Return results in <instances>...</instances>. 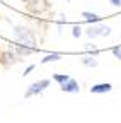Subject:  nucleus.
<instances>
[{
  "instance_id": "1",
  "label": "nucleus",
  "mask_w": 121,
  "mask_h": 123,
  "mask_svg": "<svg viewBox=\"0 0 121 123\" xmlns=\"http://www.w3.org/2000/svg\"><path fill=\"white\" fill-rule=\"evenodd\" d=\"M14 38L19 44H26V46H31V48H36V36L31 29H27L24 26H16L14 27Z\"/></svg>"
},
{
  "instance_id": "2",
  "label": "nucleus",
  "mask_w": 121,
  "mask_h": 123,
  "mask_svg": "<svg viewBox=\"0 0 121 123\" xmlns=\"http://www.w3.org/2000/svg\"><path fill=\"white\" fill-rule=\"evenodd\" d=\"M50 84H51L50 79H41V80H38V82H33L31 86L26 89V92H24V99H29V98H33V96L41 94L43 91H46V89L50 87Z\"/></svg>"
},
{
  "instance_id": "3",
  "label": "nucleus",
  "mask_w": 121,
  "mask_h": 123,
  "mask_svg": "<svg viewBox=\"0 0 121 123\" xmlns=\"http://www.w3.org/2000/svg\"><path fill=\"white\" fill-rule=\"evenodd\" d=\"M85 34L89 38H97V36H109L111 34V27L102 26V24H96V26H89Z\"/></svg>"
},
{
  "instance_id": "4",
  "label": "nucleus",
  "mask_w": 121,
  "mask_h": 123,
  "mask_svg": "<svg viewBox=\"0 0 121 123\" xmlns=\"http://www.w3.org/2000/svg\"><path fill=\"white\" fill-rule=\"evenodd\" d=\"M60 89H62L63 92H68V94H77V92H80L79 82L73 80V79H70V80H67L65 84H62V86H60Z\"/></svg>"
},
{
  "instance_id": "5",
  "label": "nucleus",
  "mask_w": 121,
  "mask_h": 123,
  "mask_svg": "<svg viewBox=\"0 0 121 123\" xmlns=\"http://www.w3.org/2000/svg\"><path fill=\"white\" fill-rule=\"evenodd\" d=\"M111 91H113V86L109 82H99V84L90 86V92L92 94H106V92H111Z\"/></svg>"
},
{
  "instance_id": "6",
  "label": "nucleus",
  "mask_w": 121,
  "mask_h": 123,
  "mask_svg": "<svg viewBox=\"0 0 121 123\" xmlns=\"http://www.w3.org/2000/svg\"><path fill=\"white\" fill-rule=\"evenodd\" d=\"M21 56L16 53V51H4L2 53V58H0V62H2L4 65H9V63H16V62H19Z\"/></svg>"
},
{
  "instance_id": "7",
  "label": "nucleus",
  "mask_w": 121,
  "mask_h": 123,
  "mask_svg": "<svg viewBox=\"0 0 121 123\" xmlns=\"http://www.w3.org/2000/svg\"><path fill=\"white\" fill-rule=\"evenodd\" d=\"M34 51H38V48H31V46H26V44H17V48H16V53L19 56H29Z\"/></svg>"
},
{
  "instance_id": "8",
  "label": "nucleus",
  "mask_w": 121,
  "mask_h": 123,
  "mask_svg": "<svg viewBox=\"0 0 121 123\" xmlns=\"http://www.w3.org/2000/svg\"><path fill=\"white\" fill-rule=\"evenodd\" d=\"M82 17H84L85 21H89V22H99V21H101V17H99L97 14H94V12H87V10L82 12Z\"/></svg>"
},
{
  "instance_id": "9",
  "label": "nucleus",
  "mask_w": 121,
  "mask_h": 123,
  "mask_svg": "<svg viewBox=\"0 0 121 123\" xmlns=\"http://www.w3.org/2000/svg\"><path fill=\"white\" fill-rule=\"evenodd\" d=\"M53 80H55L56 84L62 86V84H65L67 80H70V77H68L67 74H55V75H53Z\"/></svg>"
},
{
  "instance_id": "10",
  "label": "nucleus",
  "mask_w": 121,
  "mask_h": 123,
  "mask_svg": "<svg viewBox=\"0 0 121 123\" xmlns=\"http://www.w3.org/2000/svg\"><path fill=\"white\" fill-rule=\"evenodd\" d=\"M62 58V55L60 53H50V55H46L43 60H41V63H50V62H56V60H60Z\"/></svg>"
},
{
  "instance_id": "11",
  "label": "nucleus",
  "mask_w": 121,
  "mask_h": 123,
  "mask_svg": "<svg viewBox=\"0 0 121 123\" xmlns=\"http://www.w3.org/2000/svg\"><path fill=\"white\" fill-rule=\"evenodd\" d=\"M82 65H85V67H97V60H96V56H85V58H82Z\"/></svg>"
},
{
  "instance_id": "12",
  "label": "nucleus",
  "mask_w": 121,
  "mask_h": 123,
  "mask_svg": "<svg viewBox=\"0 0 121 123\" xmlns=\"http://www.w3.org/2000/svg\"><path fill=\"white\" fill-rule=\"evenodd\" d=\"M72 36H73V38H80V36H82V27H80V26H73Z\"/></svg>"
},
{
  "instance_id": "13",
  "label": "nucleus",
  "mask_w": 121,
  "mask_h": 123,
  "mask_svg": "<svg viewBox=\"0 0 121 123\" xmlns=\"http://www.w3.org/2000/svg\"><path fill=\"white\" fill-rule=\"evenodd\" d=\"M111 51H113V55H114L118 60H121V48H119V46H114Z\"/></svg>"
},
{
  "instance_id": "14",
  "label": "nucleus",
  "mask_w": 121,
  "mask_h": 123,
  "mask_svg": "<svg viewBox=\"0 0 121 123\" xmlns=\"http://www.w3.org/2000/svg\"><path fill=\"white\" fill-rule=\"evenodd\" d=\"M33 68H34V65H29V67H27V68H26V70L22 72V77H26V75H29V74H31V72H33Z\"/></svg>"
},
{
  "instance_id": "15",
  "label": "nucleus",
  "mask_w": 121,
  "mask_h": 123,
  "mask_svg": "<svg viewBox=\"0 0 121 123\" xmlns=\"http://www.w3.org/2000/svg\"><path fill=\"white\" fill-rule=\"evenodd\" d=\"M109 2H111L114 7H119V5H121V0H109Z\"/></svg>"
}]
</instances>
